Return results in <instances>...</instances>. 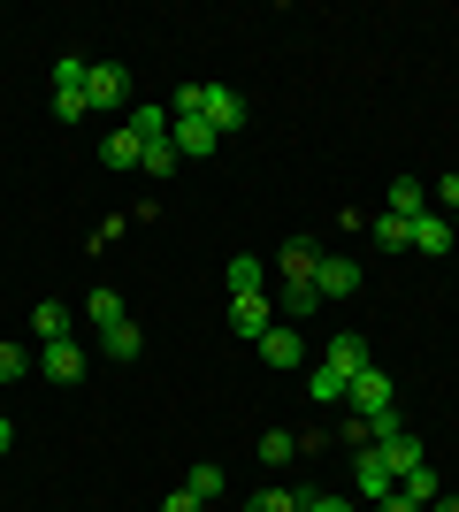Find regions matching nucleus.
Instances as JSON below:
<instances>
[{"instance_id": "obj_2", "label": "nucleus", "mask_w": 459, "mask_h": 512, "mask_svg": "<svg viewBox=\"0 0 459 512\" xmlns=\"http://www.w3.org/2000/svg\"><path fill=\"white\" fill-rule=\"evenodd\" d=\"M352 490L368 497V505H383V497L398 490V474H391V459H383V451H352Z\"/></svg>"}, {"instance_id": "obj_20", "label": "nucleus", "mask_w": 459, "mask_h": 512, "mask_svg": "<svg viewBox=\"0 0 459 512\" xmlns=\"http://www.w3.org/2000/svg\"><path fill=\"white\" fill-rule=\"evenodd\" d=\"M245 291H268V268H261L253 253H238V260H230V299H245Z\"/></svg>"}, {"instance_id": "obj_15", "label": "nucleus", "mask_w": 459, "mask_h": 512, "mask_svg": "<svg viewBox=\"0 0 459 512\" xmlns=\"http://www.w3.org/2000/svg\"><path fill=\"white\" fill-rule=\"evenodd\" d=\"M100 161H108V169H138V161H146V146H138V130L123 123V130H108V146H100Z\"/></svg>"}, {"instance_id": "obj_31", "label": "nucleus", "mask_w": 459, "mask_h": 512, "mask_svg": "<svg viewBox=\"0 0 459 512\" xmlns=\"http://www.w3.org/2000/svg\"><path fill=\"white\" fill-rule=\"evenodd\" d=\"M245 512H306V497H291V490H261Z\"/></svg>"}, {"instance_id": "obj_37", "label": "nucleus", "mask_w": 459, "mask_h": 512, "mask_svg": "<svg viewBox=\"0 0 459 512\" xmlns=\"http://www.w3.org/2000/svg\"><path fill=\"white\" fill-rule=\"evenodd\" d=\"M429 512H459V497H452V490H444V497H437V505H429Z\"/></svg>"}, {"instance_id": "obj_34", "label": "nucleus", "mask_w": 459, "mask_h": 512, "mask_svg": "<svg viewBox=\"0 0 459 512\" xmlns=\"http://www.w3.org/2000/svg\"><path fill=\"white\" fill-rule=\"evenodd\" d=\"M375 512H421V505H414V497H406V490H391V497H383V505H375Z\"/></svg>"}, {"instance_id": "obj_19", "label": "nucleus", "mask_w": 459, "mask_h": 512, "mask_svg": "<svg viewBox=\"0 0 459 512\" xmlns=\"http://www.w3.org/2000/svg\"><path fill=\"white\" fill-rule=\"evenodd\" d=\"M184 490H192V497H199V505H215V497H222V490H230V474H222V467H207V459H199V467H192V474H184Z\"/></svg>"}, {"instance_id": "obj_13", "label": "nucleus", "mask_w": 459, "mask_h": 512, "mask_svg": "<svg viewBox=\"0 0 459 512\" xmlns=\"http://www.w3.org/2000/svg\"><path fill=\"white\" fill-rule=\"evenodd\" d=\"M383 214H406V222H421V214H429V184H421V176H398L391 192H383Z\"/></svg>"}, {"instance_id": "obj_17", "label": "nucleus", "mask_w": 459, "mask_h": 512, "mask_svg": "<svg viewBox=\"0 0 459 512\" xmlns=\"http://www.w3.org/2000/svg\"><path fill=\"white\" fill-rule=\"evenodd\" d=\"M291 451H306V444L291 436V428H268L261 444H253V459H261V467H291Z\"/></svg>"}, {"instance_id": "obj_12", "label": "nucleus", "mask_w": 459, "mask_h": 512, "mask_svg": "<svg viewBox=\"0 0 459 512\" xmlns=\"http://www.w3.org/2000/svg\"><path fill=\"white\" fill-rule=\"evenodd\" d=\"M368 451H383V459H391V474H398V482H406L414 467H429V451H421V436H406V428H398V436H383V444H368Z\"/></svg>"}, {"instance_id": "obj_16", "label": "nucleus", "mask_w": 459, "mask_h": 512, "mask_svg": "<svg viewBox=\"0 0 459 512\" xmlns=\"http://www.w3.org/2000/svg\"><path fill=\"white\" fill-rule=\"evenodd\" d=\"M345 390H352V383H345V375H337L329 360H322V367H306V398H322V406H345Z\"/></svg>"}, {"instance_id": "obj_18", "label": "nucleus", "mask_w": 459, "mask_h": 512, "mask_svg": "<svg viewBox=\"0 0 459 512\" xmlns=\"http://www.w3.org/2000/svg\"><path fill=\"white\" fill-rule=\"evenodd\" d=\"M31 329H39V344H62V337H69V306L39 299V306H31Z\"/></svg>"}, {"instance_id": "obj_6", "label": "nucleus", "mask_w": 459, "mask_h": 512, "mask_svg": "<svg viewBox=\"0 0 459 512\" xmlns=\"http://www.w3.org/2000/svg\"><path fill=\"white\" fill-rule=\"evenodd\" d=\"M169 146H176V153H215L222 130L207 123V115H169Z\"/></svg>"}, {"instance_id": "obj_11", "label": "nucleus", "mask_w": 459, "mask_h": 512, "mask_svg": "<svg viewBox=\"0 0 459 512\" xmlns=\"http://www.w3.org/2000/svg\"><path fill=\"white\" fill-rule=\"evenodd\" d=\"M39 360H46V383H85V352H77V337L39 344Z\"/></svg>"}, {"instance_id": "obj_8", "label": "nucleus", "mask_w": 459, "mask_h": 512, "mask_svg": "<svg viewBox=\"0 0 459 512\" xmlns=\"http://www.w3.org/2000/svg\"><path fill=\"white\" fill-rule=\"evenodd\" d=\"M314 291H322V299H352V291H360V268H352L345 253H322V268H314Z\"/></svg>"}, {"instance_id": "obj_26", "label": "nucleus", "mask_w": 459, "mask_h": 512, "mask_svg": "<svg viewBox=\"0 0 459 512\" xmlns=\"http://www.w3.org/2000/svg\"><path fill=\"white\" fill-rule=\"evenodd\" d=\"M337 444H345V451H368L375 444V413H345V421H337Z\"/></svg>"}, {"instance_id": "obj_24", "label": "nucleus", "mask_w": 459, "mask_h": 512, "mask_svg": "<svg viewBox=\"0 0 459 512\" xmlns=\"http://www.w3.org/2000/svg\"><path fill=\"white\" fill-rule=\"evenodd\" d=\"M398 490H406V497H414L421 512H429V505H437V497H444V482H437V467H414V474H406V482H398Z\"/></svg>"}, {"instance_id": "obj_33", "label": "nucleus", "mask_w": 459, "mask_h": 512, "mask_svg": "<svg viewBox=\"0 0 459 512\" xmlns=\"http://www.w3.org/2000/svg\"><path fill=\"white\" fill-rule=\"evenodd\" d=\"M161 512H207V505H199L192 490H169V497H161Z\"/></svg>"}, {"instance_id": "obj_30", "label": "nucleus", "mask_w": 459, "mask_h": 512, "mask_svg": "<svg viewBox=\"0 0 459 512\" xmlns=\"http://www.w3.org/2000/svg\"><path fill=\"white\" fill-rule=\"evenodd\" d=\"M314 306H322V291H314V283H291V291H284V314H291V321H306Z\"/></svg>"}, {"instance_id": "obj_5", "label": "nucleus", "mask_w": 459, "mask_h": 512, "mask_svg": "<svg viewBox=\"0 0 459 512\" xmlns=\"http://www.w3.org/2000/svg\"><path fill=\"white\" fill-rule=\"evenodd\" d=\"M199 115H207L222 138H230V130H245V100H238L230 85H199Z\"/></svg>"}, {"instance_id": "obj_27", "label": "nucleus", "mask_w": 459, "mask_h": 512, "mask_svg": "<svg viewBox=\"0 0 459 512\" xmlns=\"http://www.w3.org/2000/svg\"><path fill=\"white\" fill-rule=\"evenodd\" d=\"M176 161H184V153H176L169 138H161V146H146V161H138V169H146L153 184H169V176H176Z\"/></svg>"}, {"instance_id": "obj_4", "label": "nucleus", "mask_w": 459, "mask_h": 512, "mask_svg": "<svg viewBox=\"0 0 459 512\" xmlns=\"http://www.w3.org/2000/svg\"><path fill=\"white\" fill-rule=\"evenodd\" d=\"M230 329L261 344L268 329H276V299H268V291H245V299H230Z\"/></svg>"}, {"instance_id": "obj_23", "label": "nucleus", "mask_w": 459, "mask_h": 512, "mask_svg": "<svg viewBox=\"0 0 459 512\" xmlns=\"http://www.w3.org/2000/svg\"><path fill=\"white\" fill-rule=\"evenodd\" d=\"M100 344H108V360H138V321H115V329H100Z\"/></svg>"}, {"instance_id": "obj_21", "label": "nucleus", "mask_w": 459, "mask_h": 512, "mask_svg": "<svg viewBox=\"0 0 459 512\" xmlns=\"http://www.w3.org/2000/svg\"><path fill=\"white\" fill-rule=\"evenodd\" d=\"M375 245H383V253H406V245H414V222H406V214H375Z\"/></svg>"}, {"instance_id": "obj_32", "label": "nucleus", "mask_w": 459, "mask_h": 512, "mask_svg": "<svg viewBox=\"0 0 459 512\" xmlns=\"http://www.w3.org/2000/svg\"><path fill=\"white\" fill-rule=\"evenodd\" d=\"M429 199H437V207H452V214H459V176H437V184H429Z\"/></svg>"}, {"instance_id": "obj_10", "label": "nucleus", "mask_w": 459, "mask_h": 512, "mask_svg": "<svg viewBox=\"0 0 459 512\" xmlns=\"http://www.w3.org/2000/svg\"><path fill=\"white\" fill-rule=\"evenodd\" d=\"M452 245H459V230H452V214H437V207H429V214H421V222H414V253L444 260V253H452Z\"/></svg>"}, {"instance_id": "obj_25", "label": "nucleus", "mask_w": 459, "mask_h": 512, "mask_svg": "<svg viewBox=\"0 0 459 512\" xmlns=\"http://www.w3.org/2000/svg\"><path fill=\"white\" fill-rule=\"evenodd\" d=\"M85 314H92V329H115V321H131V314H123V299H115L108 283H100V291L85 299Z\"/></svg>"}, {"instance_id": "obj_28", "label": "nucleus", "mask_w": 459, "mask_h": 512, "mask_svg": "<svg viewBox=\"0 0 459 512\" xmlns=\"http://www.w3.org/2000/svg\"><path fill=\"white\" fill-rule=\"evenodd\" d=\"M54 115H62V123H85V115H92L85 85H54Z\"/></svg>"}, {"instance_id": "obj_22", "label": "nucleus", "mask_w": 459, "mask_h": 512, "mask_svg": "<svg viewBox=\"0 0 459 512\" xmlns=\"http://www.w3.org/2000/svg\"><path fill=\"white\" fill-rule=\"evenodd\" d=\"M131 130H138V146H161L169 138V107H131Z\"/></svg>"}, {"instance_id": "obj_36", "label": "nucleus", "mask_w": 459, "mask_h": 512, "mask_svg": "<svg viewBox=\"0 0 459 512\" xmlns=\"http://www.w3.org/2000/svg\"><path fill=\"white\" fill-rule=\"evenodd\" d=\"M8 444H16V421H8V413H0V459H8Z\"/></svg>"}, {"instance_id": "obj_38", "label": "nucleus", "mask_w": 459, "mask_h": 512, "mask_svg": "<svg viewBox=\"0 0 459 512\" xmlns=\"http://www.w3.org/2000/svg\"><path fill=\"white\" fill-rule=\"evenodd\" d=\"M452 230H459V214H452Z\"/></svg>"}, {"instance_id": "obj_9", "label": "nucleus", "mask_w": 459, "mask_h": 512, "mask_svg": "<svg viewBox=\"0 0 459 512\" xmlns=\"http://www.w3.org/2000/svg\"><path fill=\"white\" fill-rule=\"evenodd\" d=\"M322 360L337 367L345 383H352V375H360V367H375V360H368V337H360V329H337V337H329V352H322Z\"/></svg>"}, {"instance_id": "obj_14", "label": "nucleus", "mask_w": 459, "mask_h": 512, "mask_svg": "<svg viewBox=\"0 0 459 512\" xmlns=\"http://www.w3.org/2000/svg\"><path fill=\"white\" fill-rule=\"evenodd\" d=\"M314 268H322V253H314L306 237H291V245H284V260H276V276H284V291H291V283H314Z\"/></svg>"}, {"instance_id": "obj_29", "label": "nucleus", "mask_w": 459, "mask_h": 512, "mask_svg": "<svg viewBox=\"0 0 459 512\" xmlns=\"http://www.w3.org/2000/svg\"><path fill=\"white\" fill-rule=\"evenodd\" d=\"M23 375H31V352L0 337V383H23Z\"/></svg>"}, {"instance_id": "obj_35", "label": "nucleus", "mask_w": 459, "mask_h": 512, "mask_svg": "<svg viewBox=\"0 0 459 512\" xmlns=\"http://www.w3.org/2000/svg\"><path fill=\"white\" fill-rule=\"evenodd\" d=\"M306 512H352L345 497H306Z\"/></svg>"}, {"instance_id": "obj_1", "label": "nucleus", "mask_w": 459, "mask_h": 512, "mask_svg": "<svg viewBox=\"0 0 459 512\" xmlns=\"http://www.w3.org/2000/svg\"><path fill=\"white\" fill-rule=\"evenodd\" d=\"M345 406H352V413H391V406H398V383L383 375V367H360V375H352V390H345Z\"/></svg>"}, {"instance_id": "obj_7", "label": "nucleus", "mask_w": 459, "mask_h": 512, "mask_svg": "<svg viewBox=\"0 0 459 512\" xmlns=\"http://www.w3.org/2000/svg\"><path fill=\"white\" fill-rule=\"evenodd\" d=\"M261 360L276 367V375H291V367L306 360V337H299V329H291V321H276V329H268V337H261Z\"/></svg>"}, {"instance_id": "obj_3", "label": "nucleus", "mask_w": 459, "mask_h": 512, "mask_svg": "<svg viewBox=\"0 0 459 512\" xmlns=\"http://www.w3.org/2000/svg\"><path fill=\"white\" fill-rule=\"evenodd\" d=\"M85 100L100 107V115H108V107H123V100H131V69H123V62H92Z\"/></svg>"}]
</instances>
